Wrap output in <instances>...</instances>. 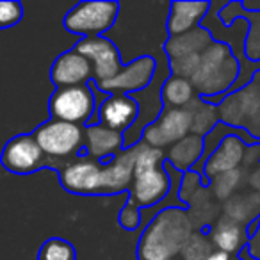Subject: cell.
Masks as SVG:
<instances>
[{
    "instance_id": "obj_1",
    "label": "cell",
    "mask_w": 260,
    "mask_h": 260,
    "mask_svg": "<svg viewBox=\"0 0 260 260\" xmlns=\"http://www.w3.org/2000/svg\"><path fill=\"white\" fill-rule=\"evenodd\" d=\"M194 226L187 210L166 207L159 210L145 228L138 246L139 260L175 258L192 235Z\"/></svg>"
},
{
    "instance_id": "obj_2",
    "label": "cell",
    "mask_w": 260,
    "mask_h": 260,
    "mask_svg": "<svg viewBox=\"0 0 260 260\" xmlns=\"http://www.w3.org/2000/svg\"><path fill=\"white\" fill-rule=\"evenodd\" d=\"M239 72V61L230 47L221 41H212L200 55V66L191 82L200 98H214L234 89Z\"/></svg>"
},
{
    "instance_id": "obj_3",
    "label": "cell",
    "mask_w": 260,
    "mask_h": 260,
    "mask_svg": "<svg viewBox=\"0 0 260 260\" xmlns=\"http://www.w3.org/2000/svg\"><path fill=\"white\" fill-rule=\"evenodd\" d=\"M32 138L48 160H68L84 150V126L59 119L41 123Z\"/></svg>"
},
{
    "instance_id": "obj_4",
    "label": "cell",
    "mask_w": 260,
    "mask_h": 260,
    "mask_svg": "<svg viewBox=\"0 0 260 260\" xmlns=\"http://www.w3.org/2000/svg\"><path fill=\"white\" fill-rule=\"evenodd\" d=\"M118 15V2H80L64 16V27L68 32L82 38L104 36L109 29H112Z\"/></svg>"
},
{
    "instance_id": "obj_5",
    "label": "cell",
    "mask_w": 260,
    "mask_h": 260,
    "mask_svg": "<svg viewBox=\"0 0 260 260\" xmlns=\"http://www.w3.org/2000/svg\"><path fill=\"white\" fill-rule=\"evenodd\" d=\"M96 107V96L91 87L87 86H73V87H59L52 94L48 102L52 119L80 125L91 121V116Z\"/></svg>"
},
{
    "instance_id": "obj_6",
    "label": "cell",
    "mask_w": 260,
    "mask_h": 260,
    "mask_svg": "<svg viewBox=\"0 0 260 260\" xmlns=\"http://www.w3.org/2000/svg\"><path fill=\"white\" fill-rule=\"evenodd\" d=\"M191 134V112L187 109H164L153 123L145 126L141 141L153 148H170Z\"/></svg>"
},
{
    "instance_id": "obj_7",
    "label": "cell",
    "mask_w": 260,
    "mask_h": 260,
    "mask_svg": "<svg viewBox=\"0 0 260 260\" xmlns=\"http://www.w3.org/2000/svg\"><path fill=\"white\" fill-rule=\"evenodd\" d=\"M75 50L87 59L93 66V80L96 87L104 86L111 79H114L121 70V54L118 47L109 38H82L75 45Z\"/></svg>"
},
{
    "instance_id": "obj_8",
    "label": "cell",
    "mask_w": 260,
    "mask_h": 260,
    "mask_svg": "<svg viewBox=\"0 0 260 260\" xmlns=\"http://www.w3.org/2000/svg\"><path fill=\"white\" fill-rule=\"evenodd\" d=\"M0 164L15 175H29L38 171L40 168L47 166L48 159L41 152L40 145L32 134H20L15 136L6 143L0 157Z\"/></svg>"
},
{
    "instance_id": "obj_9",
    "label": "cell",
    "mask_w": 260,
    "mask_h": 260,
    "mask_svg": "<svg viewBox=\"0 0 260 260\" xmlns=\"http://www.w3.org/2000/svg\"><path fill=\"white\" fill-rule=\"evenodd\" d=\"M157 72V61L152 55H141V57L123 64L119 73L100 86L98 89L105 94H134L146 89L152 84Z\"/></svg>"
},
{
    "instance_id": "obj_10",
    "label": "cell",
    "mask_w": 260,
    "mask_h": 260,
    "mask_svg": "<svg viewBox=\"0 0 260 260\" xmlns=\"http://www.w3.org/2000/svg\"><path fill=\"white\" fill-rule=\"evenodd\" d=\"M102 166L87 155L77 157L59 168V180L73 194H102Z\"/></svg>"
},
{
    "instance_id": "obj_11",
    "label": "cell",
    "mask_w": 260,
    "mask_h": 260,
    "mask_svg": "<svg viewBox=\"0 0 260 260\" xmlns=\"http://www.w3.org/2000/svg\"><path fill=\"white\" fill-rule=\"evenodd\" d=\"M170 191L171 175L162 166L159 170L134 175V182L128 189V202L139 209H148L166 200Z\"/></svg>"
},
{
    "instance_id": "obj_12",
    "label": "cell",
    "mask_w": 260,
    "mask_h": 260,
    "mask_svg": "<svg viewBox=\"0 0 260 260\" xmlns=\"http://www.w3.org/2000/svg\"><path fill=\"white\" fill-rule=\"evenodd\" d=\"M246 152H248V145L242 141V138L235 134L226 136L224 139H221L217 148L205 160L200 175L203 177V180H205V177L210 180L216 175L239 170V166L244 162Z\"/></svg>"
},
{
    "instance_id": "obj_13",
    "label": "cell",
    "mask_w": 260,
    "mask_h": 260,
    "mask_svg": "<svg viewBox=\"0 0 260 260\" xmlns=\"http://www.w3.org/2000/svg\"><path fill=\"white\" fill-rule=\"evenodd\" d=\"M125 148V139L118 130H112L102 123L84 126V150L89 159L96 162H109Z\"/></svg>"
},
{
    "instance_id": "obj_14",
    "label": "cell",
    "mask_w": 260,
    "mask_h": 260,
    "mask_svg": "<svg viewBox=\"0 0 260 260\" xmlns=\"http://www.w3.org/2000/svg\"><path fill=\"white\" fill-rule=\"evenodd\" d=\"M52 82L59 87H73V86H87L93 79V66L84 55H80L75 48L62 52L54 61L50 70Z\"/></svg>"
},
{
    "instance_id": "obj_15",
    "label": "cell",
    "mask_w": 260,
    "mask_h": 260,
    "mask_svg": "<svg viewBox=\"0 0 260 260\" xmlns=\"http://www.w3.org/2000/svg\"><path fill=\"white\" fill-rule=\"evenodd\" d=\"M139 107L130 94H107L98 107V123L125 134L134 125Z\"/></svg>"
},
{
    "instance_id": "obj_16",
    "label": "cell",
    "mask_w": 260,
    "mask_h": 260,
    "mask_svg": "<svg viewBox=\"0 0 260 260\" xmlns=\"http://www.w3.org/2000/svg\"><path fill=\"white\" fill-rule=\"evenodd\" d=\"M136 148H123L102 166V194H114L130 189L134 182Z\"/></svg>"
},
{
    "instance_id": "obj_17",
    "label": "cell",
    "mask_w": 260,
    "mask_h": 260,
    "mask_svg": "<svg viewBox=\"0 0 260 260\" xmlns=\"http://www.w3.org/2000/svg\"><path fill=\"white\" fill-rule=\"evenodd\" d=\"M255 86L256 84H249L244 89L228 94L219 107V121L232 126L239 125L244 118L255 114L260 107V91L255 89Z\"/></svg>"
},
{
    "instance_id": "obj_18",
    "label": "cell",
    "mask_w": 260,
    "mask_h": 260,
    "mask_svg": "<svg viewBox=\"0 0 260 260\" xmlns=\"http://www.w3.org/2000/svg\"><path fill=\"white\" fill-rule=\"evenodd\" d=\"M209 13V2H173L168 15L170 38L180 36L200 27V22Z\"/></svg>"
},
{
    "instance_id": "obj_19",
    "label": "cell",
    "mask_w": 260,
    "mask_h": 260,
    "mask_svg": "<svg viewBox=\"0 0 260 260\" xmlns=\"http://www.w3.org/2000/svg\"><path fill=\"white\" fill-rule=\"evenodd\" d=\"M210 244L214 249L223 253H239L242 248H246V241H248V234H246L244 226L235 221L228 219L226 216L217 217V221L210 228Z\"/></svg>"
},
{
    "instance_id": "obj_20",
    "label": "cell",
    "mask_w": 260,
    "mask_h": 260,
    "mask_svg": "<svg viewBox=\"0 0 260 260\" xmlns=\"http://www.w3.org/2000/svg\"><path fill=\"white\" fill-rule=\"evenodd\" d=\"M212 34L205 27H196L180 36H173L164 43L168 59L184 57V55H202V52L212 43Z\"/></svg>"
},
{
    "instance_id": "obj_21",
    "label": "cell",
    "mask_w": 260,
    "mask_h": 260,
    "mask_svg": "<svg viewBox=\"0 0 260 260\" xmlns=\"http://www.w3.org/2000/svg\"><path fill=\"white\" fill-rule=\"evenodd\" d=\"M203 146H205L203 138L189 134L182 141L170 146L166 153V164H170L173 170L180 171V173H185L202 160Z\"/></svg>"
},
{
    "instance_id": "obj_22",
    "label": "cell",
    "mask_w": 260,
    "mask_h": 260,
    "mask_svg": "<svg viewBox=\"0 0 260 260\" xmlns=\"http://www.w3.org/2000/svg\"><path fill=\"white\" fill-rule=\"evenodd\" d=\"M196 96L198 93L189 79L170 75L160 86V100L164 109H187Z\"/></svg>"
},
{
    "instance_id": "obj_23",
    "label": "cell",
    "mask_w": 260,
    "mask_h": 260,
    "mask_svg": "<svg viewBox=\"0 0 260 260\" xmlns=\"http://www.w3.org/2000/svg\"><path fill=\"white\" fill-rule=\"evenodd\" d=\"M187 111L191 112V134L200 138L210 134L219 123V107L216 104L202 100L200 96L191 102Z\"/></svg>"
},
{
    "instance_id": "obj_24",
    "label": "cell",
    "mask_w": 260,
    "mask_h": 260,
    "mask_svg": "<svg viewBox=\"0 0 260 260\" xmlns=\"http://www.w3.org/2000/svg\"><path fill=\"white\" fill-rule=\"evenodd\" d=\"M136 148V166H134V175L145 173V171L159 170L166 162V153L164 150L153 148V146L146 145V143L139 141L138 145H134Z\"/></svg>"
},
{
    "instance_id": "obj_25",
    "label": "cell",
    "mask_w": 260,
    "mask_h": 260,
    "mask_svg": "<svg viewBox=\"0 0 260 260\" xmlns=\"http://www.w3.org/2000/svg\"><path fill=\"white\" fill-rule=\"evenodd\" d=\"M242 180V171L241 170H234L228 171V173H221L216 175L214 178H210V192L214 194L216 200H228L232 198L234 191L239 187Z\"/></svg>"
},
{
    "instance_id": "obj_26",
    "label": "cell",
    "mask_w": 260,
    "mask_h": 260,
    "mask_svg": "<svg viewBox=\"0 0 260 260\" xmlns=\"http://www.w3.org/2000/svg\"><path fill=\"white\" fill-rule=\"evenodd\" d=\"M214 251L210 239L205 237L202 232H192L180 251L182 260H205Z\"/></svg>"
},
{
    "instance_id": "obj_27",
    "label": "cell",
    "mask_w": 260,
    "mask_h": 260,
    "mask_svg": "<svg viewBox=\"0 0 260 260\" xmlns=\"http://www.w3.org/2000/svg\"><path fill=\"white\" fill-rule=\"evenodd\" d=\"M38 260H75V248L64 239L52 237L41 246Z\"/></svg>"
},
{
    "instance_id": "obj_28",
    "label": "cell",
    "mask_w": 260,
    "mask_h": 260,
    "mask_svg": "<svg viewBox=\"0 0 260 260\" xmlns=\"http://www.w3.org/2000/svg\"><path fill=\"white\" fill-rule=\"evenodd\" d=\"M168 64H170L171 75L191 80L200 66V55H184V57L168 59Z\"/></svg>"
},
{
    "instance_id": "obj_29",
    "label": "cell",
    "mask_w": 260,
    "mask_h": 260,
    "mask_svg": "<svg viewBox=\"0 0 260 260\" xmlns=\"http://www.w3.org/2000/svg\"><path fill=\"white\" fill-rule=\"evenodd\" d=\"M23 16V6L16 0H0V30L16 25Z\"/></svg>"
},
{
    "instance_id": "obj_30",
    "label": "cell",
    "mask_w": 260,
    "mask_h": 260,
    "mask_svg": "<svg viewBox=\"0 0 260 260\" xmlns=\"http://www.w3.org/2000/svg\"><path fill=\"white\" fill-rule=\"evenodd\" d=\"M202 180L203 177L200 173H196L194 170H189L184 173L180 187H178V196H180V200L185 205H189L192 202V198L196 196V192L202 189Z\"/></svg>"
},
{
    "instance_id": "obj_31",
    "label": "cell",
    "mask_w": 260,
    "mask_h": 260,
    "mask_svg": "<svg viewBox=\"0 0 260 260\" xmlns=\"http://www.w3.org/2000/svg\"><path fill=\"white\" fill-rule=\"evenodd\" d=\"M118 219H119V224H121L125 230H136V228H139V224H141V221H143L141 209L128 202L121 209Z\"/></svg>"
},
{
    "instance_id": "obj_32",
    "label": "cell",
    "mask_w": 260,
    "mask_h": 260,
    "mask_svg": "<svg viewBox=\"0 0 260 260\" xmlns=\"http://www.w3.org/2000/svg\"><path fill=\"white\" fill-rule=\"evenodd\" d=\"M205 260H230V255H228V253H223V251H217V249H214V251L210 253Z\"/></svg>"
},
{
    "instance_id": "obj_33",
    "label": "cell",
    "mask_w": 260,
    "mask_h": 260,
    "mask_svg": "<svg viewBox=\"0 0 260 260\" xmlns=\"http://www.w3.org/2000/svg\"><path fill=\"white\" fill-rule=\"evenodd\" d=\"M159 260H175V258H159Z\"/></svg>"
}]
</instances>
